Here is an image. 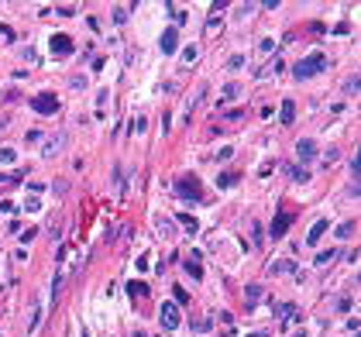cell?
Returning a JSON list of instances; mask_svg holds the SVG:
<instances>
[{"instance_id":"10","label":"cell","mask_w":361,"mask_h":337,"mask_svg":"<svg viewBox=\"0 0 361 337\" xmlns=\"http://www.w3.org/2000/svg\"><path fill=\"white\" fill-rule=\"evenodd\" d=\"M289 227V217L286 213H275V224H272V238H282V231Z\"/></svg>"},{"instance_id":"6","label":"cell","mask_w":361,"mask_h":337,"mask_svg":"<svg viewBox=\"0 0 361 337\" xmlns=\"http://www.w3.org/2000/svg\"><path fill=\"white\" fill-rule=\"evenodd\" d=\"M76 45H72V38H69V34H55V38H52V52L55 55H69Z\"/></svg>"},{"instance_id":"8","label":"cell","mask_w":361,"mask_h":337,"mask_svg":"<svg viewBox=\"0 0 361 337\" xmlns=\"http://www.w3.org/2000/svg\"><path fill=\"white\" fill-rule=\"evenodd\" d=\"M296 152H299V162H310V159L316 155V144H313L310 138H303V141L296 144Z\"/></svg>"},{"instance_id":"22","label":"cell","mask_w":361,"mask_h":337,"mask_svg":"<svg viewBox=\"0 0 361 337\" xmlns=\"http://www.w3.org/2000/svg\"><path fill=\"white\" fill-rule=\"evenodd\" d=\"M251 337H268V334H251Z\"/></svg>"},{"instance_id":"18","label":"cell","mask_w":361,"mask_h":337,"mask_svg":"<svg viewBox=\"0 0 361 337\" xmlns=\"http://www.w3.org/2000/svg\"><path fill=\"white\" fill-rule=\"evenodd\" d=\"M245 296H248V303H255V299L262 296V289H258V286H248V292H245Z\"/></svg>"},{"instance_id":"7","label":"cell","mask_w":361,"mask_h":337,"mask_svg":"<svg viewBox=\"0 0 361 337\" xmlns=\"http://www.w3.org/2000/svg\"><path fill=\"white\" fill-rule=\"evenodd\" d=\"M62 144H66V138H62V134H52V138L45 141V148H42V155H45V159L59 155V148H62Z\"/></svg>"},{"instance_id":"9","label":"cell","mask_w":361,"mask_h":337,"mask_svg":"<svg viewBox=\"0 0 361 337\" xmlns=\"http://www.w3.org/2000/svg\"><path fill=\"white\" fill-rule=\"evenodd\" d=\"M176 45H179V34H176V31H165V34H162V52H165V55H172V52H176Z\"/></svg>"},{"instance_id":"14","label":"cell","mask_w":361,"mask_h":337,"mask_svg":"<svg viewBox=\"0 0 361 337\" xmlns=\"http://www.w3.org/2000/svg\"><path fill=\"white\" fill-rule=\"evenodd\" d=\"M351 231H354V220L341 224V227H337V238H351Z\"/></svg>"},{"instance_id":"5","label":"cell","mask_w":361,"mask_h":337,"mask_svg":"<svg viewBox=\"0 0 361 337\" xmlns=\"http://www.w3.org/2000/svg\"><path fill=\"white\" fill-rule=\"evenodd\" d=\"M162 327H179V310H176V303H162Z\"/></svg>"},{"instance_id":"3","label":"cell","mask_w":361,"mask_h":337,"mask_svg":"<svg viewBox=\"0 0 361 337\" xmlns=\"http://www.w3.org/2000/svg\"><path fill=\"white\" fill-rule=\"evenodd\" d=\"M31 107L38 110V114H55V110H59V96H52V93H38V96L31 100Z\"/></svg>"},{"instance_id":"21","label":"cell","mask_w":361,"mask_h":337,"mask_svg":"<svg viewBox=\"0 0 361 337\" xmlns=\"http://www.w3.org/2000/svg\"><path fill=\"white\" fill-rule=\"evenodd\" d=\"M344 90H347V93H351V96H354V93H358V80H354V76H351V80H347V86H344Z\"/></svg>"},{"instance_id":"11","label":"cell","mask_w":361,"mask_h":337,"mask_svg":"<svg viewBox=\"0 0 361 337\" xmlns=\"http://www.w3.org/2000/svg\"><path fill=\"white\" fill-rule=\"evenodd\" d=\"M279 114H282V121L289 124V121L296 117V107H293V103H282V110H279Z\"/></svg>"},{"instance_id":"16","label":"cell","mask_w":361,"mask_h":337,"mask_svg":"<svg viewBox=\"0 0 361 337\" xmlns=\"http://www.w3.org/2000/svg\"><path fill=\"white\" fill-rule=\"evenodd\" d=\"M14 159H17L14 148H0V162H14Z\"/></svg>"},{"instance_id":"23","label":"cell","mask_w":361,"mask_h":337,"mask_svg":"<svg viewBox=\"0 0 361 337\" xmlns=\"http://www.w3.org/2000/svg\"><path fill=\"white\" fill-rule=\"evenodd\" d=\"M299 337H306V334H299Z\"/></svg>"},{"instance_id":"1","label":"cell","mask_w":361,"mask_h":337,"mask_svg":"<svg viewBox=\"0 0 361 337\" xmlns=\"http://www.w3.org/2000/svg\"><path fill=\"white\" fill-rule=\"evenodd\" d=\"M324 65H327V59L316 52V55H310V59H303V62L296 65V76H299V80H306V76H313V72H320Z\"/></svg>"},{"instance_id":"15","label":"cell","mask_w":361,"mask_h":337,"mask_svg":"<svg viewBox=\"0 0 361 337\" xmlns=\"http://www.w3.org/2000/svg\"><path fill=\"white\" fill-rule=\"evenodd\" d=\"M0 210H4L7 217H14V213H17L21 207H17V203H11V200H4V203H0Z\"/></svg>"},{"instance_id":"20","label":"cell","mask_w":361,"mask_h":337,"mask_svg":"<svg viewBox=\"0 0 361 337\" xmlns=\"http://www.w3.org/2000/svg\"><path fill=\"white\" fill-rule=\"evenodd\" d=\"M293 269H296V265H293V261H279V265H275L272 272H293Z\"/></svg>"},{"instance_id":"17","label":"cell","mask_w":361,"mask_h":337,"mask_svg":"<svg viewBox=\"0 0 361 337\" xmlns=\"http://www.w3.org/2000/svg\"><path fill=\"white\" fill-rule=\"evenodd\" d=\"M196 55H199V48H196V45H186V48H182V59H186V62H193Z\"/></svg>"},{"instance_id":"2","label":"cell","mask_w":361,"mask_h":337,"mask_svg":"<svg viewBox=\"0 0 361 337\" xmlns=\"http://www.w3.org/2000/svg\"><path fill=\"white\" fill-rule=\"evenodd\" d=\"M176 196H182V200H199L203 193H199V186H196L189 176H182V179H176Z\"/></svg>"},{"instance_id":"13","label":"cell","mask_w":361,"mask_h":337,"mask_svg":"<svg viewBox=\"0 0 361 337\" xmlns=\"http://www.w3.org/2000/svg\"><path fill=\"white\" fill-rule=\"evenodd\" d=\"M186 272H189L193 279H203V269H199V265H196V261H186Z\"/></svg>"},{"instance_id":"19","label":"cell","mask_w":361,"mask_h":337,"mask_svg":"<svg viewBox=\"0 0 361 337\" xmlns=\"http://www.w3.org/2000/svg\"><path fill=\"white\" fill-rule=\"evenodd\" d=\"M330 258H334V251H320V255H316V265H327Z\"/></svg>"},{"instance_id":"4","label":"cell","mask_w":361,"mask_h":337,"mask_svg":"<svg viewBox=\"0 0 361 337\" xmlns=\"http://www.w3.org/2000/svg\"><path fill=\"white\" fill-rule=\"evenodd\" d=\"M327 227H330V220H327V217H320V220L313 224V227H310V234H306V244L313 248V244H316L320 238H324V231H327Z\"/></svg>"},{"instance_id":"12","label":"cell","mask_w":361,"mask_h":337,"mask_svg":"<svg viewBox=\"0 0 361 337\" xmlns=\"http://www.w3.org/2000/svg\"><path fill=\"white\" fill-rule=\"evenodd\" d=\"M237 182V176H230V172H224L220 179H217V186H220V190H227V186H234Z\"/></svg>"}]
</instances>
